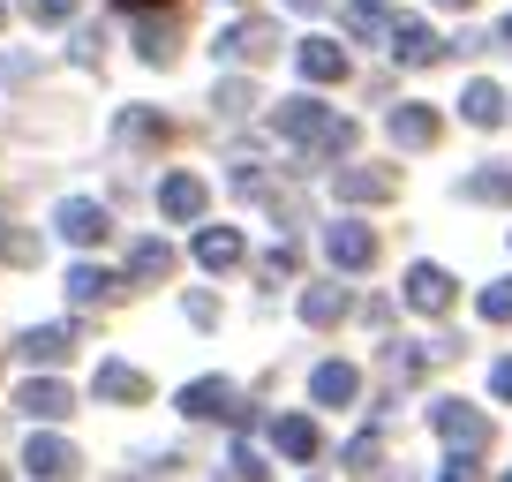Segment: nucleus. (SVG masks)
I'll list each match as a JSON object with an SVG mask.
<instances>
[{
  "mask_svg": "<svg viewBox=\"0 0 512 482\" xmlns=\"http://www.w3.org/2000/svg\"><path fill=\"white\" fill-rule=\"evenodd\" d=\"M272 129L287 136L302 159H347L354 151V121L347 113H332V106H317V98H287V106H272Z\"/></svg>",
  "mask_w": 512,
  "mask_h": 482,
  "instance_id": "1",
  "label": "nucleus"
},
{
  "mask_svg": "<svg viewBox=\"0 0 512 482\" xmlns=\"http://www.w3.org/2000/svg\"><path fill=\"white\" fill-rule=\"evenodd\" d=\"M181 415H189V422H234V430H249L256 407L241 400V385H226V377H196V385H181Z\"/></svg>",
  "mask_w": 512,
  "mask_h": 482,
  "instance_id": "2",
  "label": "nucleus"
},
{
  "mask_svg": "<svg viewBox=\"0 0 512 482\" xmlns=\"http://www.w3.org/2000/svg\"><path fill=\"white\" fill-rule=\"evenodd\" d=\"M430 430L445 437L452 452H467V460H475V452H490V415H482V407H467V400H437V407H430Z\"/></svg>",
  "mask_w": 512,
  "mask_h": 482,
  "instance_id": "3",
  "label": "nucleus"
},
{
  "mask_svg": "<svg viewBox=\"0 0 512 482\" xmlns=\"http://www.w3.org/2000/svg\"><path fill=\"white\" fill-rule=\"evenodd\" d=\"M76 347H83L76 324H31V332H16V347H8V354H23L31 370H53V362H68Z\"/></svg>",
  "mask_w": 512,
  "mask_h": 482,
  "instance_id": "4",
  "label": "nucleus"
},
{
  "mask_svg": "<svg viewBox=\"0 0 512 482\" xmlns=\"http://www.w3.org/2000/svg\"><path fill=\"white\" fill-rule=\"evenodd\" d=\"M324 257H332L339 272H369V264H377V234H369L362 219H332L324 226Z\"/></svg>",
  "mask_w": 512,
  "mask_h": 482,
  "instance_id": "5",
  "label": "nucleus"
},
{
  "mask_svg": "<svg viewBox=\"0 0 512 482\" xmlns=\"http://www.w3.org/2000/svg\"><path fill=\"white\" fill-rule=\"evenodd\" d=\"M332 196L339 204H392V196H400V174H384V166H339Z\"/></svg>",
  "mask_w": 512,
  "mask_h": 482,
  "instance_id": "6",
  "label": "nucleus"
},
{
  "mask_svg": "<svg viewBox=\"0 0 512 482\" xmlns=\"http://www.w3.org/2000/svg\"><path fill=\"white\" fill-rule=\"evenodd\" d=\"M219 53H226V61H249V68H264V61L279 53V23H264V16L234 23V31L219 38Z\"/></svg>",
  "mask_w": 512,
  "mask_h": 482,
  "instance_id": "7",
  "label": "nucleus"
},
{
  "mask_svg": "<svg viewBox=\"0 0 512 482\" xmlns=\"http://www.w3.org/2000/svg\"><path fill=\"white\" fill-rule=\"evenodd\" d=\"M384 46H392V61H400V68H430V61H445V38H437L430 23H392V31H384Z\"/></svg>",
  "mask_w": 512,
  "mask_h": 482,
  "instance_id": "8",
  "label": "nucleus"
},
{
  "mask_svg": "<svg viewBox=\"0 0 512 482\" xmlns=\"http://www.w3.org/2000/svg\"><path fill=\"white\" fill-rule=\"evenodd\" d=\"M384 129H392V144H400V151H430L437 136H445V121H437V106H392Z\"/></svg>",
  "mask_w": 512,
  "mask_h": 482,
  "instance_id": "9",
  "label": "nucleus"
},
{
  "mask_svg": "<svg viewBox=\"0 0 512 482\" xmlns=\"http://www.w3.org/2000/svg\"><path fill=\"white\" fill-rule=\"evenodd\" d=\"M174 46H181V16L144 8V16H136V53H144L151 68H166V61H174Z\"/></svg>",
  "mask_w": 512,
  "mask_h": 482,
  "instance_id": "10",
  "label": "nucleus"
},
{
  "mask_svg": "<svg viewBox=\"0 0 512 482\" xmlns=\"http://www.w3.org/2000/svg\"><path fill=\"white\" fill-rule=\"evenodd\" d=\"M294 68H302V83H347V46L302 38V46H294Z\"/></svg>",
  "mask_w": 512,
  "mask_h": 482,
  "instance_id": "11",
  "label": "nucleus"
},
{
  "mask_svg": "<svg viewBox=\"0 0 512 482\" xmlns=\"http://www.w3.org/2000/svg\"><path fill=\"white\" fill-rule=\"evenodd\" d=\"M23 467H31L38 482H68L76 475V445H68V437H31V445H23Z\"/></svg>",
  "mask_w": 512,
  "mask_h": 482,
  "instance_id": "12",
  "label": "nucleus"
},
{
  "mask_svg": "<svg viewBox=\"0 0 512 482\" xmlns=\"http://www.w3.org/2000/svg\"><path fill=\"white\" fill-rule=\"evenodd\" d=\"M204 204H211V189H204V181H196V174H166V181H159V211H166V219H174V226L204 219Z\"/></svg>",
  "mask_w": 512,
  "mask_h": 482,
  "instance_id": "13",
  "label": "nucleus"
},
{
  "mask_svg": "<svg viewBox=\"0 0 512 482\" xmlns=\"http://www.w3.org/2000/svg\"><path fill=\"white\" fill-rule=\"evenodd\" d=\"M121 287H128V279H121V272H98V264H76V272H68V302H76V309L121 302Z\"/></svg>",
  "mask_w": 512,
  "mask_h": 482,
  "instance_id": "14",
  "label": "nucleus"
},
{
  "mask_svg": "<svg viewBox=\"0 0 512 482\" xmlns=\"http://www.w3.org/2000/svg\"><path fill=\"white\" fill-rule=\"evenodd\" d=\"M407 309H422V317H445V309H452V272H437V264H415V272H407Z\"/></svg>",
  "mask_w": 512,
  "mask_h": 482,
  "instance_id": "15",
  "label": "nucleus"
},
{
  "mask_svg": "<svg viewBox=\"0 0 512 482\" xmlns=\"http://www.w3.org/2000/svg\"><path fill=\"white\" fill-rule=\"evenodd\" d=\"M61 234L76 241V249H98V241L113 234V219H106V204H91V196H76V204H61Z\"/></svg>",
  "mask_w": 512,
  "mask_h": 482,
  "instance_id": "16",
  "label": "nucleus"
},
{
  "mask_svg": "<svg viewBox=\"0 0 512 482\" xmlns=\"http://www.w3.org/2000/svg\"><path fill=\"white\" fill-rule=\"evenodd\" d=\"M98 400H106V407H144L151 400V377L128 370V362H106V370H98Z\"/></svg>",
  "mask_w": 512,
  "mask_h": 482,
  "instance_id": "17",
  "label": "nucleus"
},
{
  "mask_svg": "<svg viewBox=\"0 0 512 482\" xmlns=\"http://www.w3.org/2000/svg\"><path fill=\"white\" fill-rule=\"evenodd\" d=\"M16 407H23V415H38V422H61L68 407H76V392H68L61 377H31V385L16 392Z\"/></svg>",
  "mask_w": 512,
  "mask_h": 482,
  "instance_id": "18",
  "label": "nucleus"
},
{
  "mask_svg": "<svg viewBox=\"0 0 512 482\" xmlns=\"http://www.w3.org/2000/svg\"><path fill=\"white\" fill-rule=\"evenodd\" d=\"M241 257H249V241H241L234 226H204V234H196V264H204V272H234Z\"/></svg>",
  "mask_w": 512,
  "mask_h": 482,
  "instance_id": "19",
  "label": "nucleus"
},
{
  "mask_svg": "<svg viewBox=\"0 0 512 482\" xmlns=\"http://www.w3.org/2000/svg\"><path fill=\"white\" fill-rule=\"evenodd\" d=\"M354 392H362V370H354V362H324V370L309 377V400L317 407H347Z\"/></svg>",
  "mask_w": 512,
  "mask_h": 482,
  "instance_id": "20",
  "label": "nucleus"
},
{
  "mask_svg": "<svg viewBox=\"0 0 512 482\" xmlns=\"http://www.w3.org/2000/svg\"><path fill=\"white\" fill-rule=\"evenodd\" d=\"M272 445L287 452V460H317L324 437H317V422H309V415H279V422H272Z\"/></svg>",
  "mask_w": 512,
  "mask_h": 482,
  "instance_id": "21",
  "label": "nucleus"
},
{
  "mask_svg": "<svg viewBox=\"0 0 512 482\" xmlns=\"http://www.w3.org/2000/svg\"><path fill=\"white\" fill-rule=\"evenodd\" d=\"M166 272H174V249H166V241H136L128 264H121V279H136V287H151V279H166Z\"/></svg>",
  "mask_w": 512,
  "mask_h": 482,
  "instance_id": "22",
  "label": "nucleus"
},
{
  "mask_svg": "<svg viewBox=\"0 0 512 482\" xmlns=\"http://www.w3.org/2000/svg\"><path fill=\"white\" fill-rule=\"evenodd\" d=\"M347 309H354V294H347V287H309V294H302V324H317V332H332Z\"/></svg>",
  "mask_w": 512,
  "mask_h": 482,
  "instance_id": "23",
  "label": "nucleus"
},
{
  "mask_svg": "<svg viewBox=\"0 0 512 482\" xmlns=\"http://www.w3.org/2000/svg\"><path fill=\"white\" fill-rule=\"evenodd\" d=\"M460 113H467V129H497V121H505V91H497V83H467Z\"/></svg>",
  "mask_w": 512,
  "mask_h": 482,
  "instance_id": "24",
  "label": "nucleus"
},
{
  "mask_svg": "<svg viewBox=\"0 0 512 482\" xmlns=\"http://www.w3.org/2000/svg\"><path fill=\"white\" fill-rule=\"evenodd\" d=\"M467 204H512V166H482V174L460 181Z\"/></svg>",
  "mask_w": 512,
  "mask_h": 482,
  "instance_id": "25",
  "label": "nucleus"
},
{
  "mask_svg": "<svg viewBox=\"0 0 512 482\" xmlns=\"http://www.w3.org/2000/svg\"><path fill=\"white\" fill-rule=\"evenodd\" d=\"M219 482H272V467H264V452H256L249 437H241V445L219 460Z\"/></svg>",
  "mask_w": 512,
  "mask_h": 482,
  "instance_id": "26",
  "label": "nucleus"
},
{
  "mask_svg": "<svg viewBox=\"0 0 512 482\" xmlns=\"http://www.w3.org/2000/svg\"><path fill=\"white\" fill-rule=\"evenodd\" d=\"M347 31H354V38H369V46H377V38L392 31V16H384V8H369V0H354V8H347Z\"/></svg>",
  "mask_w": 512,
  "mask_h": 482,
  "instance_id": "27",
  "label": "nucleus"
},
{
  "mask_svg": "<svg viewBox=\"0 0 512 482\" xmlns=\"http://www.w3.org/2000/svg\"><path fill=\"white\" fill-rule=\"evenodd\" d=\"M121 136H136V144H166V121H159V113H144V106H128L121 113Z\"/></svg>",
  "mask_w": 512,
  "mask_h": 482,
  "instance_id": "28",
  "label": "nucleus"
},
{
  "mask_svg": "<svg viewBox=\"0 0 512 482\" xmlns=\"http://www.w3.org/2000/svg\"><path fill=\"white\" fill-rule=\"evenodd\" d=\"M23 16L46 23V31H61V23H76V0H23Z\"/></svg>",
  "mask_w": 512,
  "mask_h": 482,
  "instance_id": "29",
  "label": "nucleus"
},
{
  "mask_svg": "<svg viewBox=\"0 0 512 482\" xmlns=\"http://www.w3.org/2000/svg\"><path fill=\"white\" fill-rule=\"evenodd\" d=\"M377 460H384V437H377V430H369V437H354V445H347V467H354V475H369Z\"/></svg>",
  "mask_w": 512,
  "mask_h": 482,
  "instance_id": "30",
  "label": "nucleus"
},
{
  "mask_svg": "<svg viewBox=\"0 0 512 482\" xmlns=\"http://www.w3.org/2000/svg\"><path fill=\"white\" fill-rule=\"evenodd\" d=\"M482 317H490V324H512V279L482 287Z\"/></svg>",
  "mask_w": 512,
  "mask_h": 482,
  "instance_id": "31",
  "label": "nucleus"
},
{
  "mask_svg": "<svg viewBox=\"0 0 512 482\" xmlns=\"http://www.w3.org/2000/svg\"><path fill=\"white\" fill-rule=\"evenodd\" d=\"M0 264H38V234H0Z\"/></svg>",
  "mask_w": 512,
  "mask_h": 482,
  "instance_id": "32",
  "label": "nucleus"
},
{
  "mask_svg": "<svg viewBox=\"0 0 512 482\" xmlns=\"http://www.w3.org/2000/svg\"><path fill=\"white\" fill-rule=\"evenodd\" d=\"M249 106H256L249 83H219V113H249Z\"/></svg>",
  "mask_w": 512,
  "mask_h": 482,
  "instance_id": "33",
  "label": "nucleus"
},
{
  "mask_svg": "<svg viewBox=\"0 0 512 482\" xmlns=\"http://www.w3.org/2000/svg\"><path fill=\"white\" fill-rule=\"evenodd\" d=\"M490 392H497V400H512V354H505V362L490 370Z\"/></svg>",
  "mask_w": 512,
  "mask_h": 482,
  "instance_id": "34",
  "label": "nucleus"
},
{
  "mask_svg": "<svg viewBox=\"0 0 512 482\" xmlns=\"http://www.w3.org/2000/svg\"><path fill=\"white\" fill-rule=\"evenodd\" d=\"M445 482H482V475H475V460H467V452H452V467H445Z\"/></svg>",
  "mask_w": 512,
  "mask_h": 482,
  "instance_id": "35",
  "label": "nucleus"
},
{
  "mask_svg": "<svg viewBox=\"0 0 512 482\" xmlns=\"http://www.w3.org/2000/svg\"><path fill=\"white\" fill-rule=\"evenodd\" d=\"M121 16H144V8H174V0H113Z\"/></svg>",
  "mask_w": 512,
  "mask_h": 482,
  "instance_id": "36",
  "label": "nucleus"
},
{
  "mask_svg": "<svg viewBox=\"0 0 512 482\" xmlns=\"http://www.w3.org/2000/svg\"><path fill=\"white\" fill-rule=\"evenodd\" d=\"M497 46H512V16H505V23H497Z\"/></svg>",
  "mask_w": 512,
  "mask_h": 482,
  "instance_id": "37",
  "label": "nucleus"
},
{
  "mask_svg": "<svg viewBox=\"0 0 512 482\" xmlns=\"http://www.w3.org/2000/svg\"><path fill=\"white\" fill-rule=\"evenodd\" d=\"M294 8H302V16H317V8H324V0H294Z\"/></svg>",
  "mask_w": 512,
  "mask_h": 482,
  "instance_id": "38",
  "label": "nucleus"
},
{
  "mask_svg": "<svg viewBox=\"0 0 512 482\" xmlns=\"http://www.w3.org/2000/svg\"><path fill=\"white\" fill-rule=\"evenodd\" d=\"M437 8H475V0H437Z\"/></svg>",
  "mask_w": 512,
  "mask_h": 482,
  "instance_id": "39",
  "label": "nucleus"
},
{
  "mask_svg": "<svg viewBox=\"0 0 512 482\" xmlns=\"http://www.w3.org/2000/svg\"><path fill=\"white\" fill-rule=\"evenodd\" d=\"M369 8H392V0H369Z\"/></svg>",
  "mask_w": 512,
  "mask_h": 482,
  "instance_id": "40",
  "label": "nucleus"
},
{
  "mask_svg": "<svg viewBox=\"0 0 512 482\" xmlns=\"http://www.w3.org/2000/svg\"><path fill=\"white\" fill-rule=\"evenodd\" d=\"M0 31H8V8H0Z\"/></svg>",
  "mask_w": 512,
  "mask_h": 482,
  "instance_id": "41",
  "label": "nucleus"
},
{
  "mask_svg": "<svg viewBox=\"0 0 512 482\" xmlns=\"http://www.w3.org/2000/svg\"><path fill=\"white\" fill-rule=\"evenodd\" d=\"M0 482H8V467H0Z\"/></svg>",
  "mask_w": 512,
  "mask_h": 482,
  "instance_id": "42",
  "label": "nucleus"
},
{
  "mask_svg": "<svg viewBox=\"0 0 512 482\" xmlns=\"http://www.w3.org/2000/svg\"><path fill=\"white\" fill-rule=\"evenodd\" d=\"M505 482H512V475H505Z\"/></svg>",
  "mask_w": 512,
  "mask_h": 482,
  "instance_id": "43",
  "label": "nucleus"
}]
</instances>
